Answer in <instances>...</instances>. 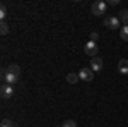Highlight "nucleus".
<instances>
[{"label":"nucleus","instance_id":"nucleus-3","mask_svg":"<svg viewBox=\"0 0 128 127\" xmlns=\"http://www.w3.org/2000/svg\"><path fill=\"white\" fill-rule=\"evenodd\" d=\"M98 45H96V41H87L86 43V47H84V52H86V55H89L90 59L92 57H98Z\"/></svg>","mask_w":128,"mask_h":127},{"label":"nucleus","instance_id":"nucleus-13","mask_svg":"<svg viewBox=\"0 0 128 127\" xmlns=\"http://www.w3.org/2000/svg\"><path fill=\"white\" fill-rule=\"evenodd\" d=\"M5 17H7V7L2 5L0 7V19H2V22H5Z\"/></svg>","mask_w":128,"mask_h":127},{"label":"nucleus","instance_id":"nucleus-10","mask_svg":"<svg viewBox=\"0 0 128 127\" xmlns=\"http://www.w3.org/2000/svg\"><path fill=\"white\" fill-rule=\"evenodd\" d=\"M79 74H74V72H70V74H67V82H70V84H75V82H79Z\"/></svg>","mask_w":128,"mask_h":127},{"label":"nucleus","instance_id":"nucleus-12","mask_svg":"<svg viewBox=\"0 0 128 127\" xmlns=\"http://www.w3.org/2000/svg\"><path fill=\"white\" fill-rule=\"evenodd\" d=\"M120 36H121V39L128 41V26H123V28H121V31H120Z\"/></svg>","mask_w":128,"mask_h":127},{"label":"nucleus","instance_id":"nucleus-2","mask_svg":"<svg viewBox=\"0 0 128 127\" xmlns=\"http://www.w3.org/2000/svg\"><path fill=\"white\" fill-rule=\"evenodd\" d=\"M90 12H92L94 16H102V14L106 12V2H102V0L94 2L92 7H90Z\"/></svg>","mask_w":128,"mask_h":127},{"label":"nucleus","instance_id":"nucleus-4","mask_svg":"<svg viewBox=\"0 0 128 127\" xmlns=\"http://www.w3.org/2000/svg\"><path fill=\"white\" fill-rule=\"evenodd\" d=\"M104 28H108V29H118L120 28V19L116 16H108V17L104 19Z\"/></svg>","mask_w":128,"mask_h":127},{"label":"nucleus","instance_id":"nucleus-9","mask_svg":"<svg viewBox=\"0 0 128 127\" xmlns=\"http://www.w3.org/2000/svg\"><path fill=\"white\" fill-rule=\"evenodd\" d=\"M118 19L121 21V22H125V26H128V10H126V9L120 10V16H118Z\"/></svg>","mask_w":128,"mask_h":127},{"label":"nucleus","instance_id":"nucleus-8","mask_svg":"<svg viewBox=\"0 0 128 127\" xmlns=\"http://www.w3.org/2000/svg\"><path fill=\"white\" fill-rule=\"evenodd\" d=\"M118 70H120V74H128V59H120Z\"/></svg>","mask_w":128,"mask_h":127},{"label":"nucleus","instance_id":"nucleus-5","mask_svg":"<svg viewBox=\"0 0 128 127\" xmlns=\"http://www.w3.org/2000/svg\"><path fill=\"white\" fill-rule=\"evenodd\" d=\"M79 77L82 79V81H86V82H90L92 81V77H94V72L90 70V67H84V69H80L79 70Z\"/></svg>","mask_w":128,"mask_h":127},{"label":"nucleus","instance_id":"nucleus-1","mask_svg":"<svg viewBox=\"0 0 128 127\" xmlns=\"http://www.w3.org/2000/svg\"><path fill=\"white\" fill-rule=\"evenodd\" d=\"M2 79H4V84H10V86H14L16 82H19V79H20V67L17 65V64L9 65V67L4 70Z\"/></svg>","mask_w":128,"mask_h":127},{"label":"nucleus","instance_id":"nucleus-15","mask_svg":"<svg viewBox=\"0 0 128 127\" xmlns=\"http://www.w3.org/2000/svg\"><path fill=\"white\" fill-rule=\"evenodd\" d=\"M62 127H77V124H75V120H65Z\"/></svg>","mask_w":128,"mask_h":127},{"label":"nucleus","instance_id":"nucleus-14","mask_svg":"<svg viewBox=\"0 0 128 127\" xmlns=\"http://www.w3.org/2000/svg\"><path fill=\"white\" fill-rule=\"evenodd\" d=\"M0 33H2V34H7V33H9V26H7V22H2V24H0Z\"/></svg>","mask_w":128,"mask_h":127},{"label":"nucleus","instance_id":"nucleus-11","mask_svg":"<svg viewBox=\"0 0 128 127\" xmlns=\"http://www.w3.org/2000/svg\"><path fill=\"white\" fill-rule=\"evenodd\" d=\"M0 127H16V122H12L10 118H4L0 122Z\"/></svg>","mask_w":128,"mask_h":127},{"label":"nucleus","instance_id":"nucleus-7","mask_svg":"<svg viewBox=\"0 0 128 127\" xmlns=\"http://www.w3.org/2000/svg\"><path fill=\"white\" fill-rule=\"evenodd\" d=\"M0 95H2V98H12L14 96V88H12L10 84H2Z\"/></svg>","mask_w":128,"mask_h":127},{"label":"nucleus","instance_id":"nucleus-16","mask_svg":"<svg viewBox=\"0 0 128 127\" xmlns=\"http://www.w3.org/2000/svg\"><path fill=\"white\" fill-rule=\"evenodd\" d=\"M98 38H99V34L96 33V31H92V33H90V41H96Z\"/></svg>","mask_w":128,"mask_h":127},{"label":"nucleus","instance_id":"nucleus-6","mask_svg":"<svg viewBox=\"0 0 128 127\" xmlns=\"http://www.w3.org/2000/svg\"><path fill=\"white\" fill-rule=\"evenodd\" d=\"M102 69V59L101 57H92L90 59V70L92 72H99Z\"/></svg>","mask_w":128,"mask_h":127}]
</instances>
